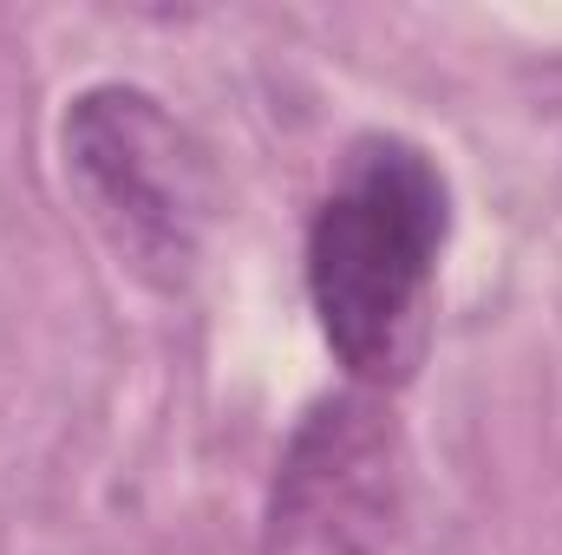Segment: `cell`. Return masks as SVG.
<instances>
[{
    "label": "cell",
    "instance_id": "1",
    "mask_svg": "<svg viewBox=\"0 0 562 555\" xmlns=\"http://www.w3.org/2000/svg\"><path fill=\"white\" fill-rule=\"evenodd\" d=\"M445 242L451 183L438 157L393 132L347 144L307 223V301L353 386L393 393L425 366Z\"/></svg>",
    "mask_w": 562,
    "mask_h": 555
},
{
    "label": "cell",
    "instance_id": "2",
    "mask_svg": "<svg viewBox=\"0 0 562 555\" xmlns=\"http://www.w3.org/2000/svg\"><path fill=\"white\" fill-rule=\"evenodd\" d=\"M66 177L105 242L157 287L196 269L210 229V163L144 86H86L59 118Z\"/></svg>",
    "mask_w": 562,
    "mask_h": 555
},
{
    "label": "cell",
    "instance_id": "3",
    "mask_svg": "<svg viewBox=\"0 0 562 555\" xmlns=\"http://www.w3.org/2000/svg\"><path fill=\"white\" fill-rule=\"evenodd\" d=\"M406 431L386 393H327L281 444L262 555H393L406 523Z\"/></svg>",
    "mask_w": 562,
    "mask_h": 555
}]
</instances>
